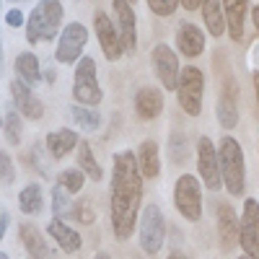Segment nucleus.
<instances>
[{"instance_id": "f257e3e1", "label": "nucleus", "mask_w": 259, "mask_h": 259, "mask_svg": "<svg viewBox=\"0 0 259 259\" xmlns=\"http://www.w3.org/2000/svg\"><path fill=\"white\" fill-rule=\"evenodd\" d=\"M143 202V174L133 150H119L112 168V228L119 241H127L135 231Z\"/></svg>"}, {"instance_id": "f03ea898", "label": "nucleus", "mask_w": 259, "mask_h": 259, "mask_svg": "<svg viewBox=\"0 0 259 259\" xmlns=\"http://www.w3.org/2000/svg\"><path fill=\"white\" fill-rule=\"evenodd\" d=\"M65 8L60 0H41L34 6L29 21H26V39L29 45H41V41H52L60 34Z\"/></svg>"}, {"instance_id": "7ed1b4c3", "label": "nucleus", "mask_w": 259, "mask_h": 259, "mask_svg": "<svg viewBox=\"0 0 259 259\" xmlns=\"http://www.w3.org/2000/svg\"><path fill=\"white\" fill-rule=\"evenodd\" d=\"M218 166H221V179H223L226 189L233 197H241L244 187H246V166H244V153H241L239 140H233L228 135L221 140Z\"/></svg>"}, {"instance_id": "20e7f679", "label": "nucleus", "mask_w": 259, "mask_h": 259, "mask_svg": "<svg viewBox=\"0 0 259 259\" xmlns=\"http://www.w3.org/2000/svg\"><path fill=\"white\" fill-rule=\"evenodd\" d=\"M177 96H179V106L182 112L189 117H200L202 112V96H205V75L200 68L187 65L179 75V85H177Z\"/></svg>"}, {"instance_id": "39448f33", "label": "nucleus", "mask_w": 259, "mask_h": 259, "mask_svg": "<svg viewBox=\"0 0 259 259\" xmlns=\"http://www.w3.org/2000/svg\"><path fill=\"white\" fill-rule=\"evenodd\" d=\"M73 99L80 106H99L104 99V91L96 80V60L83 57L75 68V83H73Z\"/></svg>"}, {"instance_id": "423d86ee", "label": "nucleus", "mask_w": 259, "mask_h": 259, "mask_svg": "<svg viewBox=\"0 0 259 259\" xmlns=\"http://www.w3.org/2000/svg\"><path fill=\"white\" fill-rule=\"evenodd\" d=\"M174 205L179 215L187 218L189 223H197L202 218V189H200V182L192 174L179 177L177 189H174Z\"/></svg>"}, {"instance_id": "0eeeda50", "label": "nucleus", "mask_w": 259, "mask_h": 259, "mask_svg": "<svg viewBox=\"0 0 259 259\" xmlns=\"http://www.w3.org/2000/svg\"><path fill=\"white\" fill-rule=\"evenodd\" d=\"M163 236H166V221L161 215L158 205H145L143 218H140V246L145 254H158L163 246Z\"/></svg>"}, {"instance_id": "6e6552de", "label": "nucleus", "mask_w": 259, "mask_h": 259, "mask_svg": "<svg viewBox=\"0 0 259 259\" xmlns=\"http://www.w3.org/2000/svg\"><path fill=\"white\" fill-rule=\"evenodd\" d=\"M85 45H89V31H85L83 24H68L60 34V41H57V62L62 65H70V62H78Z\"/></svg>"}, {"instance_id": "1a4fd4ad", "label": "nucleus", "mask_w": 259, "mask_h": 259, "mask_svg": "<svg viewBox=\"0 0 259 259\" xmlns=\"http://www.w3.org/2000/svg\"><path fill=\"white\" fill-rule=\"evenodd\" d=\"M239 244H241V249L249 259H259V202L254 197H249L244 202Z\"/></svg>"}, {"instance_id": "9d476101", "label": "nucleus", "mask_w": 259, "mask_h": 259, "mask_svg": "<svg viewBox=\"0 0 259 259\" xmlns=\"http://www.w3.org/2000/svg\"><path fill=\"white\" fill-rule=\"evenodd\" d=\"M197 168H200V177L205 182L207 189H221L223 179H221V166H218V150H215L212 140L205 135L197 143Z\"/></svg>"}, {"instance_id": "9b49d317", "label": "nucleus", "mask_w": 259, "mask_h": 259, "mask_svg": "<svg viewBox=\"0 0 259 259\" xmlns=\"http://www.w3.org/2000/svg\"><path fill=\"white\" fill-rule=\"evenodd\" d=\"M94 29H96V36H99V45H101V52L106 60H119L122 52H124V45H122V36H119V29L109 21L104 11H96L94 16Z\"/></svg>"}, {"instance_id": "f8f14e48", "label": "nucleus", "mask_w": 259, "mask_h": 259, "mask_svg": "<svg viewBox=\"0 0 259 259\" xmlns=\"http://www.w3.org/2000/svg\"><path fill=\"white\" fill-rule=\"evenodd\" d=\"M150 60H153V70H156L158 80L163 83V89L166 91H177L182 70H179V62H177L174 50H171L168 45H158L153 50V55H150Z\"/></svg>"}, {"instance_id": "ddd939ff", "label": "nucleus", "mask_w": 259, "mask_h": 259, "mask_svg": "<svg viewBox=\"0 0 259 259\" xmlns=\"http://www.w3.org/2000/svg\"><path fill=\"white\" fill-rule=\"evenodd\" d=\"M114 16H117V29L122 36L124 52H135L138 47V21H135V11L127 0H114Z\"/></svg>"}, {"instance_id": "4468645a", "label": "nucleus", "mask_w": 259, "mask_h": 259, "mask_svg": "<svg viewBox=\"0 0 259 259\" xmlns=\"http://www.w3.org/2000/svg\"><path fill=\"white\" fill-rule=\"evenodd\" d=\"M18 239H21V244L26 246V251H29L34 259H57L55 251L50 249L47 239L41 236V231H39L34 223H21V228H18Z\"/></svg>"}, {"instance_id": "2eb2a0df", "label": "nucleus", "mask_w": 259, "mask_h": 259, "mask_svg": "<svg viewBox=\"0 0 259 259\" xmlns=\"http://www.w3.org/2000/svg\"><path fill=\"white\" fill-rule=\"evenodd\" d=\"M11 96L16 101V106L21 109V114L29 117V119H41V114H45V106H41V101L31 94V89L24 83V80H13L11 83Z\"/></svg>"}, {"instance_id": "dca6fc26", "label": "nucleus", "mask_w": 259, "mask_h": 259, "mask_svg": "<svg viewBox=\"0 0 259 259\" xmlns=\"http://www.w3.org/2000/svg\"><path fill=\"white\" fill-rule=\"evenodd\" d=\"M239 231H241V221L236 218L233 207L218 205V236H221V246L226 251H231L233 244L239 241Z\"/></svg>"}, {"instance_id": "f3484780", "label": "nucleus", "mask_w": 259, "mask_h": 259, "mask_svg": "<svg viewBox=\"0 0 259 259\" xmlns=\"http://www.w3.org/2000/svg\"><path fill=\"white\" fill-rule=\"evenodd\" d=\"M135 112L140 119H156L163 112V94L153 85H143L135 94Z\"/></svg>"}, {"instance_id": "a211bd4d", "label": "nucleus", "mask_w": 259, "mask_h": 259, "mask_svg": "<svg viewBox=\"0 0 259 259\" xmlns=\"http://www.w3.org/2000/svg\"><path fill=\"white\" fill-rule=\"evenodd\" d=\"M223 11H226V24L228 34L233 41L244 39V24H246V11H249V0H221Z\"/></svg>"}, {"instance_id": "6ab92c4d", "label": "nucleus", "mask_w": 259, "mask_h": 259, "mask_svg": "<svg viewBox=\"0 0 259 259\" xmlns=\"http://www.w3.org/2000/svg\"><path fill=\"white\" fill-rule=\"evenodd\" d=\"M177 47L184 57H197L205 52V34L192 24H182L177 31Z\"/></svg>"}, {"instance_id": "aec40b11", "label": "nucleus", "mask_w": 259, "mask_h": 259, "mask_svg": "<svg viewBox=\"0 0 259 259\" xmlns=\"http://www.w3.org/2000/svg\"><path fill=\"white\" fill-rule=\"evenodd\" d=\"M138 166L143 179H156L161 171V156H158V143L156 140H143L138 150Z\"/></svg>"}, {"instance_id": "412c9836", "label": "nucleus", "mask_w": 259, "mask_h": 259, "mask_svg": "<svg viewBox=\"0 0 259 259\" xmlns=\"http://www.w3.org/2000/svg\"><path fill=\"white\" fill-rule=\"evenodd\" d=\"M47 231H50V236L52 239L68 251V254H73V251H78L80 249V244H83V239H80V233L78 231H73L70 226H65L60 218H55V221H50V226H47Z\"/></svg>"}, {"instance_id": "4be33fe9", "label": "nucleus", "mask_w": 259, "mask_h": 259, "mask_svg": "<svg viewBox=\"0 0 259 259\" xmlns=\"http://www.w3.org/2000/svg\"><path fill=\"white\" fill-rule=\"evenodd\" d=\"M47 148H50V153L55 158H65L73 148H78V135L73 133V130H68V127L55 130V133L47 135Z\"/></svg>"}, {"instance_id": "5701e85b", "label": "nucleus", "mask_w": 259, "mask_h": 259, "mask_svg": "<svg viewBox=\"0 0 259 259\" xmlns=\"http://www.w3.org/2000/svg\"><path fill=\"white\" fill-rule=\"evenodd\" d=\"M218 122L231 130L239 124V109H236V91L233 85H226L221 91V99H218Z\"/></svg>"}, {"instance_id": "b1692460", "label": "nucleus", "mask_w": 259, "mask_h": 259, "mask_svg": "<svg viewBox=\"0 0 259 259\" xmlns=\"http://www.w3.org/2000/svg\"><path fill=\"white\" fill-rule=\"evenodd\" d=\"M223 3L221 0H205L202 3V18H205V24H207V31L212 36H223L226 34V16H223Z\"/></svg>"}, {"instance_id": "393cba45", "label": "nucleus", "mask_w": 259, "mask_h": 259, "mask_svg": "<svg viewBox=\"0 0 259 259\" xmlns=\"http://www.w3.org/2000/svg\"><path fill=\"white\" fill-rule=\"evenodd\" d=\"M16 73H18V80H24L26 85L41 83L39 60H36V55H31V52H24V55L16 57Z\"/></svg>"}, {"instance_id": "a878e982", "label": "nucleus", "mask_w": 259, "mask_h": 259, "mask_svg": "<svg viewBox=\"0 0 259 259\" xmlns=\"http://www.w3.org/2000/svg\"><path fill=\"white\" fill-rule=\"evenodd\" d=\"M18 207H21V212H26V215L41 212V207H45L41 187H39V184H29V187L21 189V194H18Z\"/></svg>"}, {"instance_id": "bb28decb", "label": "nucleus", "mask_w": 259, "mask_h": 259, "mask_svg": "<svg viewBox=\"0 0 259 259\" xmlns=\"http://www.w3.org/2000/svg\"><path fill=\"white\" fill-rule=\"evenodd\" d=\"M78 166H80V171L89 179H94V182H101V166L96 163V158H94V153H91V145L89 143H78Z\"/></svg>"}, {"instance_id": "cd10ccee", "label": "nucleus", "mask_w": 259, "mask_h": 259, "mask_svg": "<svg viewBox=\"0 0 259 259\" xmlns=\"http://www.w3.org/2000/svg\"><path fill=\"white\" fill-rule=\"evenodd\" d=\"M73 119L85 130V133H96L99 130V124H101V117L91 109V106H73Z\"/></svg>"}, {"instance_id": "c85d7f7f", "label": "nucleus", "mask_w": 259, "mask_h": 259, "mask_svg": "<svg viewBox=\"0 0 259 259\" xmlns=\"http://www.w3.org/2000/svg\"><path fill=\"white\" fill-rule=\"evenodd\" d=\"M168 156H171V161H174V163H184V161L189 158V148H187V138H184V135H179V133L171 135Z\"/></svg>"}, {"instance_id": "c756f323", "label": "nucleus", "mask_w": 259, "mask_h": 259, "mask_svg": "<svg viewBox=\"0 0 259 259\" xmlns=\"http://www.w3.org/2000/svg\"><path fill=\"white\" fill-rule=\"evenodd\" d=\"M83 171L80 168H68L60 174V187H65V192H80L83 189Z\"/></svg>"}, {"instance_id": "7c9ffc66", "label": "nucleus", "mask_w": 259, "mask_h": 259, "mask_svg": "<svg viewBox=\"0 0 259 259\" xmlns=\"http://www.w3.org/2000/svg\"><path fill=\"white\" fill-rule=\"evenodd\" d=\"M16 179V168H13V161L6 150H0V184H13Z\"/></svg>"}, {"instance_id": "2f4dec72", "label": "nucleus", "mask_w": 259, "mask_h": 259, "mask_svg": "<svg viewBox=\"0 0 259 259\" xmlns=\"http://www.w3.org/2000/svg\"><path fill=\"white\" fill-rule=\"evenodd\" d=\"M182 6V0H148V8L156 16H171Z\"/></svg>"}, {"instance_id": "473e14b6", "label": "nucleus", "mask_w": 259, "mask_h": 259, "mask_svg": "<svg viewBox=\"0 0 259 259\" xmlns=\"http://www.w3.org/2000/svg\"><path fill=\"white\" fill-rule=\"evenodd\" d=\"M6 135H8V140H11L13 145L21 143V119H18L16 112H11V114L6 117Z\"/></svg>"}, {"instance_id": "72a5a7b5", "label": "nucleus", "mask_w": 259, "mask_h": 259, "mask_svg": "<svg viewBox=\"0 0 259 259\" xmlns=\"http://www.w3.org/2000/svg\"><path fill=\"white\" fill-rule=\"evenodd\" d=\"M73 215H75V221H78V223H85V226L94 223V210H91L89 202H83V200L73 205Z\"/></svg>"}, {"instance_id": "f704fd0d", "label": "nucleus", "mask_w": 259, "mask_h": 259, "mask_svg": "<svg viewBox=\"0 0 259 259\" xmlns=\"http://www.w3.org/2000/svg\"><path fill=\"white\" fill-rule=\"evenodd\" d=\"M6 21H8V26H11V29H18L26 18H24V13H21L18 8H13V11H8V13H6Z\"/></svg>"}, {"instance_id": "c9c22d12", "label": "nucleus", "mask_w": 259, "mask_h": 259, "mask_svg": "<svg viewBox=\"0 0 259 259\" xmlns=\"http://www.w3.org/2000/svg\"><path fill=\"white\" fill-rule=\"evenodd\" d=\"M68 207V197H65V192H62V187H55V212L57 215H62V210Z\"/></svg>"}, {"instance_id": "e433bc0d", "label": "nucleus", "mask_w": 259, "mask_h": 259, "mask_svg": "<svg viewBox=\"0 0 259 259\" xmlns=\"http://www.w3.org/2000/svg\"><path fill=\"white\" fill-rule=\"evenodd\" d=\"M202 3H205V0H182V6L187 11H197V8H202Z\"/></svg>"}, {"instance_id": "4c0bfd02", "label": "nucleus", "mask_w": 259, "mask_h": 259, "mask_svg": "<svg viewBox=\"0 0 259 259\" xmlns=\"http://www.w3.org/2000/svg\"><path fill=\"white\" fill-rule=\"evenodd\" d=\"M6 228H8V212H0V239L6 236Z\"/></svg>"}, {"instance_id": "58836bf2", "label": "nucleus", "mask_w": 259, "mask_h": 259, "mask_svg": "<svg viewBox=\"0 0 259 259\" xmlns=\"http://www.w3.org/2000/svg\"><path fill=\"white\" fill-rule=\"evenodd\" d=\"M254 91H256V101H259V70L254 73Z\"/></svg>"}, {"instance_id": "ea45409f", "label": "nucleus", "mask_w": 259, "mask_h": 259, "mask_svg": "<svg viewBox=\"0 0 259 259\" xmlns=\"http://www.w3.org/2000/svg\"><path fill=\"white\" fill-rule=\"evenodd\" d=\"M251 16H254V24H256V29H259V6H254V11H251Z\"/></svg>"}, {"instance_id": "a19ab883", "label": "nucleus", "mask_w": 259, "mask_h": 259, "mask_svg": "<svg viewBox=\"0 0 259 259\" xmlns=\"http://www.w3.org/2000/svg\"><path fill=\"white\" fill-rule=\"evenodd\" d=\"M0 73H3V41H0Z\"/></svg>"}, {"instance_id": "79ce46f5", "label": "nucleus", "mask_w": 259, "mask_h": 259, "mask_svg": "<svg viewBox=\"0 0 259 259\" xmlns=\"http://www.w3.org/2000/svg\"><path fill=\"white\" fill-rule=\"evenodd\" d=\"M168 259H184V256H182V254H171Z\"/></svg>"}, {"instance_id": "37998d69", "label": "nucleus", "mask_w": 259, "mask_h": 259, "mask_svg": "<svg viewBox=\"0 0 259 259\" xmlns=\"http://www.w3.org/2000/svg\"><path fill=\"white\" fill-rule=\"evenodd\" d=\"M96 259H109V256H106V254H96Z\"/></svg>"}, {"instance_id": "c03bdc74", "label": "nucleus", "mask_w": 259, "mask_h": 259, "mask_svg": "<svg viewBox=\"0 0 259 259\" xmlns=\"http://www.w3.org/2000/svg\"><path fill=\"white\" fill-rule=\"evenodd\" d=\"M8 3H24V0H8Z\"/></svg>"}, {"instance_id": "a18cd8bd", "label": "nucleus", "mask_w": 259, "mask_h": 259, "mask_svg": "<svg viewBox=\"0 0 259 259\" xmlns=\"http://www.w3.org/2000/svg\"><path fill=\"white\" fill-rule=\"evenodd\" d=\"M0 259H8V254H0Z\"/></svg>"}, {"instance_id": "49530a36", "label": "nucleus", "mask_w": 259, "mask_h": 259, "mask_svg": "<svg viewBox=\"0 0 259 259\" xmlns=\"http://www.w3.org/2000/svg\"><path fill=\"white\" fill-rule=\"evenodd\" d=\"M241 259H249V256H246V254H244V256H241Z\"/></svg>"}, {"instance_id": "de8ad7c7", "label": "nucleus", "mask_w": 259, "mask_h": 259, "mask_svg": "<svg viewBox=\"0 0 259 259\" xmlns=\"http://www.w3.org/2000/svg\"><path fill=\"white\" fill-rule=\"evenodd\" d=\"M127 3H133V0H127Z\"/></svg>"}]
</instances>
